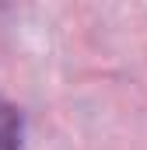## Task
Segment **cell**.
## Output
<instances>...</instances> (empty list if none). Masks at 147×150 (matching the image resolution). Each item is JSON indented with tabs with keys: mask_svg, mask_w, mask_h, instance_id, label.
Masks as SVG:
<instances>
[{
	"mask_svg": "<svg viewBox=\"0 0 147 150\" xmlns=\"http://www.w3.org/2000/svg\"><path fill=\"white\" fill-rule=\"evenodd\" d=\"M21 115L11 101L0 98V150H21Z\"/></svg>",
	"mask_w": 147,
	"mask_h": 150,
	"instance_id": "6da1fadb",
	"label": "cell"
}]
</instances>
